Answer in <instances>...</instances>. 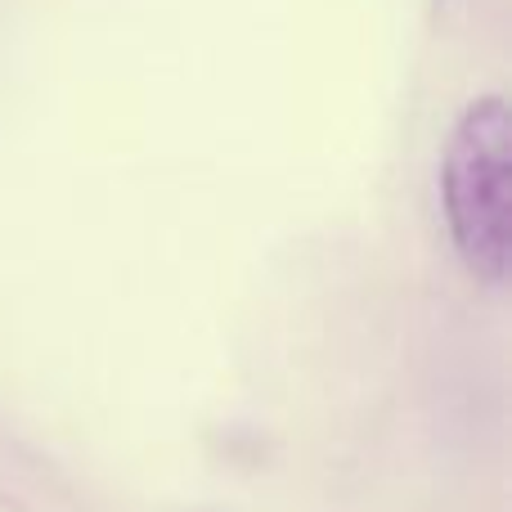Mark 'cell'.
Returning <instances> with one entry per match:
<instances>
[{"instance_id": "obj_1", "label": "cell", "mask_w": 512, "mask_h": 512, "mask_svg": "<svg viewBox=\"0 0 512 512\" xmlns=\"http://www.w3.org/2000/svg\"><path fill=\"white\" fill-rule=\"evenodd\" d=\"M508 104L477 99L445 153V216L463 265L486 283L508 274Z\"/></svg>"}]
</instances>
